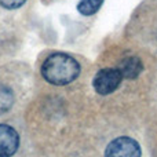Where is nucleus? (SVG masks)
Segmentation results:
<instances>
[{
  "label": "nucleus",
  "mask_w": 157,
  "mask_h": 157,
  "mask_svg": "<svg viewBox=\"0 0 157 157\" xmlns=\"http://www.w3.org/2000/svg\"><path fill=\"white\" fill-rule=\"evenodd\" d=\"M81 66L78 61L66 52H52L41 63L40 73L52 86H66L78 77Z\"/></svg>",
  "instance_id": "f257e3e1"
},
{
  "label": "nucleus",
  "mask_w": 157,
  "mask_h": 157,
  "mask_svg": "<svg viewBox=\"0 0 157 157\" xmlns=\"http://www.w3.org/2000/svg\"><path fill=\"white\" fill-rule=\"evenodd\" d=\"M121 72L119 68H102L97 72L92 80V87L99 95H110L116 91L123 83Z\"/></svg>",
  "instance_id": "f03ea898"
},
{
  "label": "nucleus",
  "mask_w": 157,
  "mask_h": 157,
  "mask_svg": "<svg viewBox=\"0 0 157 157\" xmlns=\"http://www.w3.org/2000/svg\"><path fill=\"white\" fill-rule=\"evenodd\" d=\"M141 146L132 138L119 136L105 149V157H141Z\"/></svg>",
  "instance_id": "7ed1b4c3"
},
{
  "label": "nucleus",
  "mask_w": 157,
  "mask_h": 157,
  "mask_svg": "<svg viewBox=\"0 0 157 157\" xmlns=\"http://www.w3.org/2000/svg\"><path fill=\"white\" fill-rule=\"evenodd\" d=\"M19 146V135L11 125L0 124V157H11Z\"/></svg>",
  "instance_id": "20e7f679"
},
{
  "label": "nucleus",
  "mask_w": 157,
  "mask_h": 157,
  "mask_svg": "<svg viewBox=\"0 0 157 157\" xmlns=\"http://www.w3.org/2000/svg\"><path fill=\"white\" fill-rule=\"evenodd\" d=\"M123 77L127 80H134L144 72V62L136 54H125L117 65Z\"/></svg>",
  "instance_id": "39448f33"
},
{
  "label": "nucleus",
  "mask_w": 157,
  "mask_h": 157,
  "mask_svg": "<svg viewBox=\"0 0 157 157\" xmlns=\"http://www.w3.org/2000/svg\"><path fill=\"white\" fill-rule=\"evenodd\" d=\"M103 4V0H80L77 4V10L80 14L86 17L94 15Z\"/></svg>",
  "instance_id": "423d86ee"
},
{
  "label": "nucleus",
  "mask_w": 157,
  "mask_h": 157,
  "mask_svg": "<svg viewBox=\"0 0 157 157\" xmlns=\"http://www.w3.org/2000/svg\"><path fill=\"white\" fill-rule=\"evenodd\" d=\"M14 92L8 87L0 84V113H4L13 106Z\"/></svg>",
  "instance_id": "0eeeda50"
},
{
  "label": "nucleus",
  "mask_w": 157,
  "mask_h": 157,
  "mask_svg": "<svg viewBox=\"0 0 157 157\" xmlns=\"http://www.w3.org/2000/svg\"><path fill=\"white\" fill-rule=\"evenodd\" d=\"M26 3V0H0V6L6 10H18Z\"/></svg>",
  "instance_id": "6e6552de"
}]
</instances>
